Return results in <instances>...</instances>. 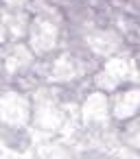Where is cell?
<instances>
[{
  "label": "cell",
  "mask_w": 140,
  "mask_h": 159,
  "mask_svg": "<svg viewBox=\"0 0 140 159\" xmlns=\"http://www.w3.org/2000/svg\"><path fill=\"white\" fill-rule=\"evenodd\" d=\"M20 92H2L0 96V120L5 124H9L11 129L18 126V120H20V111H29V107H22L20 102Z\"/></svg>",
  "instance_id": "cell-1"
}]
</instances>
